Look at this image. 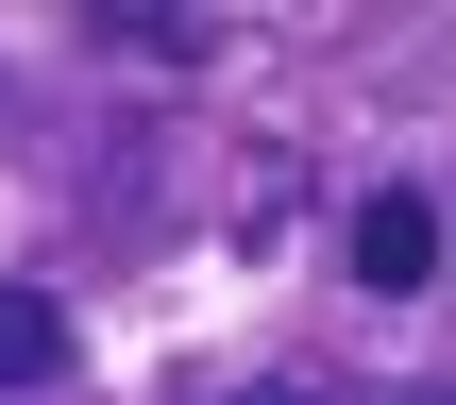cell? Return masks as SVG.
<instances>
[{"label": "cell", "mask_w": 456, "mask_h": 405, "mask_svg": "<svg viewBox=\"0 0 456 405\" xmlns=\"http://www.w3.org/2000/svg\"><path fill=\"white\" fill-rule=\"evenodd\" d=\"M423 271H440V203H423V186L355 203V288H423Z\"/></svg>", "instance_id": "1"}, {"label": "cell", "mask_w": 456, "mask_h": 405, "mask_svg": "<svg viewBox=\"0 0 456 405\" xmlns=\"http://www.w3.org/2000/svg\"><path fill=\"white\" fill-rule=\"evenodd\" d=\"M68 372V304L51 288H0V389H51Z\"/></svg>", "instance_id": "2"}]
</instances>
